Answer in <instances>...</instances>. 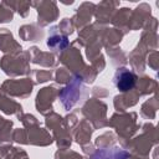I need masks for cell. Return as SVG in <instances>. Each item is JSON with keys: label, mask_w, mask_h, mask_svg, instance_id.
<instances>
[{"label": "cell", "mask_w": 159, "mask_h": 159, "mask_svg": "<svg viewBox=\"0 0 159 159\" xmlns=\"http://www.w3.org/2000/svg\"><path fill=\"white\" fill-rule=\"evenodd\" d=\"M135 81H137L135 75L127 68L118 70L114 75V78H113L116 87L122 92H127V91L132 89L135 84Z\"/></svg>", "instance_id": "obj_1"}]
</instances>
